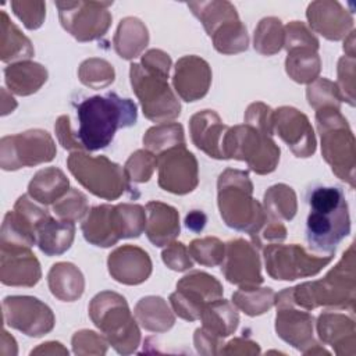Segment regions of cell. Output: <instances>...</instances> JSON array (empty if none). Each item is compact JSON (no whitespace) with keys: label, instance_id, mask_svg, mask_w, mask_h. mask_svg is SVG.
I'll return each instance as SVG.
<instances>
[{"label":"cell","instance_id":"8992f818","mask_svg":"<svg viewBox=\"0 0 356 356\" xmlns=\"http://www.w3.org/2000/svg\"><path fill=\"white\" fill-rule=\"evenodd\" d=\"M89 316L118 353L128 355L139 346L140 332L124 296L110 291L97 293L89 305Z\"/></svg>","mask_w":356,"mask_h":356},{"label":"cell","instance_id":"d6a6232c","mask_svg":"<svg viewBox=\"0 0 356 356\" xmlns=\"http://www.w3.org/2000/svg\"><path fill=\"white\" fill-rule=\"evenodd\" d=\"M135 317L138 323L147 331L164 332L174 325V314L160 296L142 298L135 306Z\"/></svg>","mask_w":356,"mask_h":356},{"label":"cell","instance_id":"9a60e30c","mask_svg":"<svg viewBox=\"0 0 356 356\" xmlns=\"http://www.w3.org/2000/svg\"><path fill=\"white\" fill-rule=\"evenodd\" d=\"M4 321L28 337H42L54 327L51 309L33 296H7L3 300Z\"/></svg>","mask_w":356,"mask_h":356},{"label":"cell","instance_id":"4dcf8cb0","mask_svg":"<svg viewBox=\"0 0 356 356\" xmlns=\"http://www.w3.org/2000/svg\"><path fill=\"white\" fill-rule=\"evenodd\" d=\"M200 318L203 321L202 328L216 338L231 335L239 323L235 307L221 298L207 303L202 310Z\"/></svg>","mask_w":356,"mask_h":356},{"label":"cell","instance_id":"e575fe53","mask_svg":"<svg viewBox=\"0 0 356 356\" xmlns=\"http://www.w3.org/2000/svg\"><path fill=\"white\" fill-rule=\"evenodd\" d=\"M1 61H13L19 58H29L33 56L31 40L24 36L19 29L8 19L6 11H1Z\"/></svg>","mask_w":356,"mask_h":356},{"label":"cell","instance_id":"d590c367","mask_svg":"<svg viewBox=\"0 0 356 356\" xmlns=\"http://www.w3.org/2000/svg\"><path fill=\"white\" fill-rule=\"evenodd\" d=\"M193 14L202 21L206 32L211 36L221 25L228 21L238 19L235 7L228 1H207V3H188Z\"/></svg>","mask_w":356,"mask_h":356},{"label":"cell","instance_id":"277c9868","mask_svg":"<svg viewBox=\"0 0 356 356\" xmlns=\"http://www.w3.org/2000/svg\"><path fill=\"white\" fill-rule=\"evenodd\" d=\"M146 227L140 204H100L89 210L81 228L88 242L108 248L122 238H138Z\"/></svg>","mask_w":356,"mask_h":356},{"label":"cell","instance_id":"7402d4cb","mask_svg":"<svg viewBox=\"0 0 356 356\" xmlns=\"http://www.w3.org/2000/svg\"><path fill=\"white\" fill-rule=\"evenodd\" d=\"M110 275L127 285H138L146 281L152 273V261L149 254L132 245L117 248L108 254L107 260Z\"/></svg>","mask_w":356,"mask_h":356},{"label":"cell","instance_id":"f1b7e54d","mask_svg":"<svg viewBox=\"0 0 356 356\" xmlns=\"http://www.w3.org/2000/svg\"><path fill=\"white\" fill-rule=\"evenodd\" d=\"M50 292L64 302H74L83 293V275L71 263L54 264L47 275Z\"/></svg>","mask_w":356,"mask_h":356},{"label":"cell","instance_id":"d6986e66","mask_svg":"<svg viewBox=\"0 0 356 356\" xmlns=\"http://www.w3.org/2000/svg\"><path fill=\"white\" fill-rule=\"evenodd\" d=\"M221 270L229 282L241 288H252L263 282L257 252L245 239L227 243V260Z\"/></svg>","mask_w":356,"mask_h":356},{"label":"cell","instance_id":"5b68a950","mask_svg":"<svg viewBox=\"0 0 356 356\" xmlns=\"http://www.w3.org/2000/svg\"><path fill=\"white\" fill-rule=\"evenodd\" d=\"M292 303L312 310L316 306H335L353 309L355 302V273L353 246H349L341 261L320 281L305 282L289 288Z\"/></svg>","mask_w":356,"mask_h":356},{"label":"cell","instance_id":"7c38bea8","mask_svg":"<svg viewBox=\"0 0 356 356\" xmlns=\"http://www.w3.org/2000/svg\"><path fill=\"white\" fill-rule=\"evenodd\" d=\"M332 260V256L307 253L299 245L271 243L264 249L266 268L274 280L292 281L317 274Z\"/></svg>","mask_w":356,"mask_h":356},{"label":"cell","instance_id":"d4e9b609","mask_svg":"<svg viewBox=\"0 0 356 356\" xmlns=\"http://www.w3.org/2000/svg\"><path fill=\"white\" fill-rule=\"evenodd\" d=\"M146 235L156 246H165L179 234L178 211L161 202H149L146 204Z\"/></svg>","mask_w":356,"mask_h":356},{"label":"cell","instance_id":"484cf974","mask_svg":"<svg viewBox=\"0 0 356 356\" xmlns=\"http://www.w3.org/2000/svg\"><path fill=\"white\" fill-rule=\"evenodd\" d=\"M75 235L72 221L54 220L50 214L44 216L36 225V245L47 256H58L70 249Z\"/></svg>","mask_w":356,"mask_h":356},{"label":"cell","instance_id":"cb8c5ba5","mask_svg":"<svg viewBox=\"0 0 356 356\" xmlns=\"http://www.w3.org/2000/svg\"><path fill=\"white\" fill-rule=\"evenodd\" d=\"M189 129L192 142L197 149L213 159H222L221 142L228 127L222 124L216 111L203 110L192 115Z\"/></svg>","mask_w":356,"mask_h":356},{"label":"cell","instance_id":"4fadbf2b","mask_svg":"<svg viewBox=\"0 0 356 356\" xmlns=\"http://www.w3.org/2000/svg\"><path fill=\"white\" fill-rule=\"evenodd\" d=\"M113 3L56 1L63 28L76 40L88 42L102 38L111 24L107 7Z\"/></svg>","mask_w":356,"mask_h":356},{"label":"cell","instance_id":"1f68e13d","mask_svg":"<svg viewBox=\"0 0 356 356\" xmlns=\"http://www.w3.org/2000/svg\"><path fill=\"white\" fill-rule=\"evenodd\" d=\"M149 33L140 19L127 17L121 19L117 33L114 36V49L120 57L132 60L140 54L147 46Z\"/></svg>","mask_w":356,"mask_h":356},{"label":"cell","instance_id":"2e32d148","mask_svg":"<svg viewBox=\"0 0 356 356\" xmlns=\"http://www.w3.org/2000/svg\"><path fill=\"white\" fill-rule=\"evenodd\" d=\"M159 185L171 193L185 195L197 185V161L185 145L171 147L157 156Z\"/></svg>","mask_w":356,"mask_h":356},{"label":"cell","instance_id":"836d02e7","mask_svg":"<svg viewBox=\"0 0 356 356\" xmlns=\"http://www.w3.org/2000/svg\"><path fill=\"white\" fill-rule=\"evenodd\" d=\"M316 46H293L288 49L285 61L288 75L299 83H310L320 72V58Z\"/></svg>","mask_w":356,"mask_h":356},{"label":"cell","instance_id":"3957f363","mask_svg":"<svg viewBox=\"0 0 356 356\" xmlns=\"http://www.w3.org/2000/svg\"><path fill=\"white\" fill-rule=\"evenodd\" d=\"M253 185L246 171L227 168L218 178V209L221 218L231 228L250 236L260 232L266 213L252 197Z\"/></svg>","mask_w":356,"mask_h":356},{"label":"cell","instance_id":"ba28073f","mask_svg":"<svg viewBox=\"0 0 356 356\" xmlns=\"http://www.w3.org/2000/svg\"><path fill=\"white\" fill-rule=\"evenodd\" d=\"M222 159L248 163L256 174H268L280 161V147L270 135L245 124L228 128L221 142Z\"/></svg>","mask_w":356,"mask_h":356},{"label":"cell","instance_id":"ffe728a7","mask_svg":"<svg viewBox=\"0 0 356 356\" xmlns=\"http://www.w3.org/2000/svg\"><path fill=\"white\" fill-rule=\"evenodd\" d=\"M0 280L4 285L33 286L40 280V266L31 248L1 245Z\"/></svg>","mask_w":356,"mask_h":356},{"label":"cell","instance_id":"681fc988","mask_svg":"<svg viewBox=\"0 0 356 356\" xmlns=\"http://www.w3.org/2000/svg\"><path fill=\"white\" fill-rule=\"evenodd\" d=\"M74 352L78 353H100L104 355L107 350L106 341L97 335L95 331L82 330L75 332L72 337Z\"/></svg>","mask_w":356,"mask_h":356},{"label":"cell","instance_id":"816d5d0a","mask_svg":"<svg viewBox=\"0 0 356 356\" xmlns=\"http://www.w3.org/2000/svg\"><path fill=\"white\" fill-rule=\"evenodd\" d=\"M146 71L160 75L163 78H168L170 67H171V58L167 53L163 50H149L142 56V64H140Z\"/></svg>","mask_w":356,"mask_h":356},{"label":"cell","instance_id":"8d00e7d4","mask_svg":"<svg viewBox=\"0 0 356 356\" xmlns=\"http://www.w3.org/2000/svg\"><path fill=\"white\" fill-rule=\"evenodd\" d=\"M264 207L266 216L270 218L289 221L296 214V195L285 184L274 185L264 193Z\"/></svg>","mask_w":356,"mask_h":356},{"label":"cell","instance_id":"74e56055","mask_svg":"<svg viewBox=\"0 0 356 356\" xmlns=\"http://www.w3.org/2000/svg\"><path fill=\"white\" fill-rule=\"evenodd\" d=\"M143 145L153 152V154H161L163 152L185 145L184 140V129L181 124L171 122V124H160L147 129L143 136Z\"/></svg>","mask_w":356,"mask_h":356},{"label":"cell","instance_id":"44dd1931","mask_svg":"<svg viewBox=\"0 0 356 356\" xmlns=\"http://www.w3.org/2000/svg\"><path fill=\"white\" fill-rule=\"evenodd\" d=\"M210 82L211 71L203 58L185 56L177 61L172 83L182 100L195 102L202 99L207 93Z\"/></svg>","mask_w":356,"mask_h":356},{"label":"cell","instance_id":"f907efd6","mask_svg":"<svg viewBox=\"0 0 356 356\" xmlns=\"http://www.w3.org/2000/svg\"><path fill=\"white\" fill-rule=\"evenodd\" d=\"M163 261L168 268L174 271H185L193 267L188 249L181 242L168 243V248L163 250Z\"/></svg>","mask_w":356,"mask_h":356},{"label":"cell","instance_id":"ab89813d","mask_svg":"<svg viewBox=\"0 0 356 356\" xmlns=\"http://www.w3.org/2000/svg\"><path fill=\"white\" fill-rule=\"evenodd\" d=\"M275 293L271 288H239L232 295L234 305L248 316H259L266 313L274 305Z\"/></svg>","mask_w":356,"mask_h":356},{"label":"cell","instance_id":"c3c4849f","mask_svg":"<svg viewBox=\"0 0 356 356\" xmlns=\"http://www.w3.org/2000/svg\"><path fill=\"white\" fill-rule=\"evenodd\" d=\"M273 114L274 111L268 106L263 103H253L248 107L245 113V121L248 125L271 136L274 131Z\"/></svg>","mask_w":356,"mask_h":356},{"label":"cell","instance_id":"f5cc1de1","mask_svg":"<svg viewBox=\"0 0 356 356\" xmlns=\"http://www.w3.org/2000/svg\"><path fill=\"white\" fill-rule=\"evenodd\" d=\"M56 135L58 138V142L63 145L64 149L68 150H81L83 149L81 142L78 140L76 136L72 135L71 132V125H70V117L68 115H61L57 120L56 124Z\"/></svg>","mask_w":356,"mask_h":356},{"label":"cell","instance_id":"ac0fdd59","mask_svg":"<svg viewBox=\"0 0 356 356\" xmlns=\"http://www.w3.org/2000/svg\"><path fill=\"white\" fill-rule=\"evenodd\" d=\"M273 125L295 156L309 157L316 150L313 128L305 114L293 107H280L273 114Z\"/></svg>","mask_w":356,"mask_h":356},{"label":"cell","instance_id":"4316f807","mask_svg":"<svg viewBox=\"0 0 356 356\" xmlns=\"http://www.w3.org/2000/svg\"><path fill=\"white\" fill-rule=\"evenodd\" d=\"M317 331L324 343L331 345L339 355H355V323L343 314L324 313L318 317Z\"/></svg>","mask_w":356,"mask_h":356},{"label":"cell","instance_id":"7a4b0ae2","mask_svg":"<svg viewBox=\"0 0 356 356\" xmlns=\"http://www.w3.org/2000/svg\"><path fill=\"white\" fill-rule=\"evenodd\" d=\"M306 239L310 250L334 256L338 243L349 234L350 220L343 192L335 186L316 188L309 197Z\"/></svg>","mask_w":356,"mask_h":356},{"label":"cell","instance_id":"f6af8a7d","mask_svg":"<svg viewBox=\"0 0 356 356\" xmlns=\"http://www.w3.org/2000/svg\"><path fill=\"white\" fill-rule=\"evenodd\" d=\"M157 165V157L147 150H136L127 160L124 171L134 182H147Z\"/></svg>","mask_w":356,"mask_h":356},{"label":"cell","instance_id":"7dc6e473","mask_svg":"<svg viewBox=\"0 0 356 356\" xmlns=\"http://www.w3.org/2000/svg\"><path fill=\"white\" fill-rule=\"evenodd\" d=\"M11 8L28 29L39 28L46 15L42 1H11Z\"/></svg>","mask_w":356,"mask_h":356},{"label":"cell","instance_id":"8fae6325","mask_svg":"<svg viewBox=\"0 0 356 356\" xmlns=\"http://www.w3.org/2000/svg\"><path fill=\"white\" fill-rule=\"evenodd\" d=\"M54 156V140L49 132L42 129L3 136L0 142V165L6 171L46 163Z\"/></svg>","mask_w":356,"mask_h":356},{"label":"cell","instance_id":"db71d44e","mask_svg":"<svg viewBox=\"0 0 356 356\" xmlns=\"http://www.w3.org/2000/svg\"><path fill=\"white\" fill-rule=\"evenodd\" d=\"M206 214L200 210H193L185 217V225L193 232H200L206 225Z\"/></svg>","mask_w":356,"mask_h":356},{"label":"cell","instance_id":"30bf717a","mask_svg":"<svg viewBox=\"0 0 356 356\" xmlns=\"http://www.w3.org/2000/svg\"><path fill=\"white\" fill-rule=\"evenodd\" d=\"M129 75L146 118L164 124L179 115L181 106L168 86L167 78L154 75L136 63L131 64Z\"/></svg>","mask_w":356,"mask_h":356},{"label":"cell","instance_id":"f546056e","mask_svg":"<svg viewBox=\"0 0 356 356\" xmlns=\"http://www.w3.org/2000/svg\"><path fill=\"white\" fill-rule=\"evenodd\" d=\"M68 178L57 167L39 170L28 185V195L42 204L57 202L68 192Z\"/></svg>","mask_w":356,"mask_h":356},{"label":"cell","instance_id":"ee69618b","mask_svg":"<svg viewBox=\"0 0 356 356\" xmlns=\"http://www.w3.org/2000/svg\"><path fill=\"white\" fill-rule=\"evenodd\" d=\"M53 211L60 220L75 222L76 220H81L88 211L86 196L72 188L65 193L64 197L54 203Z\"/></svg>","mask_w":356,"mask_h":356},{"label":"cell","instance_id":"b9f144b4","mask_svg":"<svg viewBox=\"0 0 356 356\" xmlns=\"http://www.w3.org/2000/svg\"><path fill=\"white\" fill-rule=\"evenodd\" d=\"M78 75L83 85L99 89L114 81V68L106 60L89 58L81 64Z\"/></svg>","mask_w":356,"mask_h":356},{"label":"cell","instance_id":"83f0119b","mask_svg":"<svg viewBox=\"0 0 356 356\" xmlns=\"http://www.w3.org/2000/svg\"><path fill=\"white\" fill-rule=\"evenodd\" d=\"M6 83L14 93L28 96L39 90L47 79V71L43 65L32 61H19L6 67Z\"/></svg>","mask_w":356,"mask_h":356},{"label":"cell","instance_id":"603a6c76","mask_svg":"<svg viewBox=\"0 0 356 356\" xmlns=\"http://www.w3.org/2000/svg\"><path fill=\"white\" fill-rule=\"evenodd\" d=\"M310 26L330 40H339L353 26V19L338 3L314 1L307 7Z\"/></svg>","mask_w":356,"mask_h":356},{"label":"cell","instance_id":"5bb4252c","mask_svg":"<svg viewBox=\"0 0 356 356\" xmlns=\"http://www.w3.org/2000/svg\"><path fill=\"white\" fill-rule=\"evenodd\" d=\"M222 296L221 284L203 271H193L177 282V291L170 295L174 312L184 320L200 318L203 307Z\"/></svg>","mask_w":356,"mask_h":356},{"label":"cell","instance_id":"e0dca14e","mask_svg":"<svg viewBox=\"0 0 356 356\" xmlns=\"http://www.w3.org/2000/svg\"><path fill=\"white\" fill-rule=\"evenodd\" d=\"M274 300L277 303V317L275 330L277 334L293 348L312 353V346L317 343L313 339V317L307 312H299L291 307V299L288 289H284L275 295Z\"/></svg>","mask_w":356,"mask_h":356},{"label":"cell","instance_id":"9c48e42d","mask_svg":"<svg viewBox=\"0 0 356 356\" xmlns=\"http://www.w3.org/2000/svg\"><path fill=\"white\" fill-rule=\"evenodd\" d=\"M67 165L75 179L97 197L114 200L129 188L124 168L106 156L93 157L76 150L68 156Z\"/></svg>","mask_w":356,"mask_h":356},{"label":"cell","instance_id":"f35d334b","mask_svg":"<svg viewBox=\"0 0 356 356\" xmlns=\"http://www.w3.org/2000/svg\"><path fill=\"white\" fill-rule=\"evenodd\" d=\"M210 38L217 51L224 54L239 53L248 49V33L246 28L239 19H232L221 25Z\"/></svg>","mask_w":356,"mask_h":356},{"label":"cell","instance_id":"7bdbcfd3","mask_svg":"<svg viewBox=\"0 0 356 356\" xmlns=\"http://www.w3.org/2000/svg\"><path fill=\"white\" fill-rule=\"evenodd\" d=\"M188 252L197 263L207 267H214L222 263L225 248L220 239L206 236L202 239L192 241L188 248Z\"/></svg>","mask_w":356,"mask_h":356},{"label":"cell","instance_id":"bcb514c9","mask_svg":"<svg viewBox=\"0 0 356 356\" xmlns=\"http://www.w3.org/2000/svg\"><path fill=\"white\" fill-rule=\"evenodd\" d=\"M323 99L325 106H332L338 108H339V102H342V97L337 86L332 82L324 78H320L313 85H309L307 100H309V104L317 110L321 106Z\"/></svg>","mask_w":356,"mask_h":356},{"label":"cell","instance_id":"6da1fadb","mask_svg":"<svg viewBox=\"0 0 356 356\" xmlns=\"http://www.w3.org/2000/svg\"><path fill=\"white\" fill-rule=\"evenodd\" d=\"M79 129L76 134L82 147L95 152L108 146L117 129L136 122V104L122 99L115 92L96 95L82 100L76 107Z\"/></svg>","mask_w":356,"mask_h":356},{"label":"cell","instance_id":"52a82bcc","mask_svg":"<svg viewBox=\"0 0 356 356\" xmlns=\"http://www.w3.org/2000/svg\"><path fill=\"white\" fill-rule=\"evenodd\" d=\"M321 135V152L332 171L350 186L355 185V139L338 107L324 106L316 113Z\"/></svg>","mask_w":356,"mask_h":356},{"label":"cell","instance_id":"60d3db41","mask_svg":"<svg viewBox=\"0 0 356 356\" xmlns=\"http://www.w3.org/2000/svg\"><path fill=\"white\" fill-rule=\"evenodd\" d=\"M284 46V31L281 21L268 17L263 18L254 29V49L261 54H275Z\"/></svg>","mask_w":356,"mask_h":356}]
</instances>
